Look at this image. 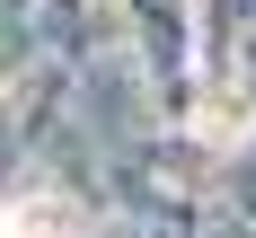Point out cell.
Wrapping results in <instances>:
<instances>
[{"label":"cell","instance_id":"1","mask_svg":"<svg viewBox=\"0 0 256 238\" xmlns=\"http://www.w3.org/2000/svg\"><path fill=\"white\" fill-rule=\"evenodd\" d=\"M0 238H26V230H18V221H9V212H0Z\"/></svg>","mask_w":256,"mask_h":238}]
</instances>
